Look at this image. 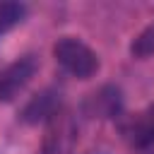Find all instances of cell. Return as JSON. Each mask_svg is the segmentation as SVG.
I'll return each instance as SVG.
<instances>
[{
	"mask_svg": "<svg viewBox=\"0 0 154 154\" xmlns=\"http://www.w3.org/2000/svg\"><path fill=\"white\" fill-rule=\"evenodd\" d=\"M53 55H55L58 65L77 79H89L99 70V55L87 43H82L79 38H72V36L58 38V43L53 46Z\"/></svg>",
	"mask_w": 154,
	"mask_h": 154,
	"instance_id": "6da1fadb",
	"label": "cell"
},
{
	"mask_svg": "<svg viewBox=\"0 0 154 154\" xmlns=\"http://www.w3.org/2000/svg\"><path fill=\"white\" fill-rule=\"evenodd\" d=\"M36 72V58L34 55H24L19 60H14L12 65H7L0 72V101H12L34 77Z\"/></svg>",
	"mask_w": 154,
	"mask_h": 154,
	"instance_id": "7a4b0ae2",
	"label": "cell"
},
{
	"mask_svg": "<svg viewBox=\"0 0 154 154\" xmlns=\"http://www.w3.org/2000/svg\"><path fill=\"white\" fill-rule=\"evenodd\" d=\"M120 111V89L118 87H101L87 99V113L94 118H113Z\"/></svg>",
	"mask_w": 154,
	"mask_h": 154,
	"instance_id": "3957f363",
	"label": "cell"
},
{
	"mask_svg": "<svg viewBox=\"0 0 154 154\" xmlns=\"http://www.w3.org/2000/svg\"><path fill=\"white\" fill-rule=\"evenodd\" d=\"M58 103H60V94H55L53 89H46V91L36 94V96L24 106L22 120H26V123H41V120H46V118H51V116L55 113Z\"/></svg>",
	"mask_w": 154,
	"mask_h": 154,
	"instance_id": "277c9868",
	"label": "cell"
},
{
	"mask_svg": "<svg viewBox=\"0 0 154 154\" xmlns=\"http://www.w3.org/2000/svg\"><path fill=\"white\" fill-rule=\"evenodd\" d=\"M132 140L142 149H152L154 147V106L147 113H142V118L132 125Z\"/></svg>",
	"mask_w": 154,
	"mask_h": 154,
	"instance_id": "5b68a950",
	"label": "cell"
},
{
	"mask_svg": "<svg viewBox=\"0 0 154 154\" xmlns=\"http://www.w3.org/2000/svg\"><path fill=\"white\" fill-rule=\"evenodd\" d=\"M26 14V7L22 2H0V34L17 26Z\"/></svg>",
	"mask_w": 154,
	"mask_h": 154,
	"instance_id": "8992f818",
	"label": "cell"
},
{
	"mask_svg": "<svg viewBox=\"0 0 154 154\" xmlns=\"http://www.w3.org/2000/svg\"><path fill=\"white\" fill-rule=\"evenodd\" d=\"M130 53L135 58H149L154 55V24H149L130 46Z\"/></svg>",
	"mask_w": 154,
	"mask_h": 154,
	"instance_id": "52a82bcc",
	"label": "cell"
}]
</instances>
